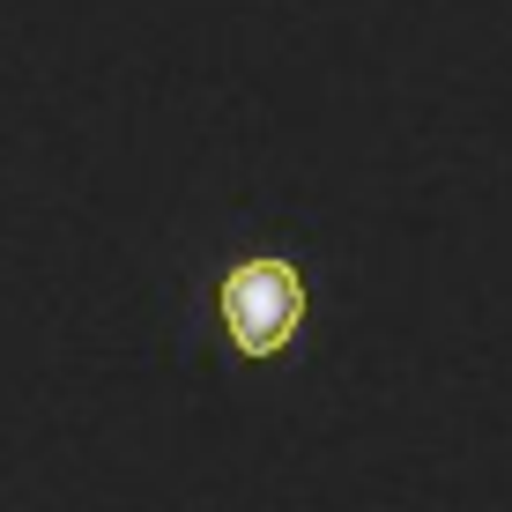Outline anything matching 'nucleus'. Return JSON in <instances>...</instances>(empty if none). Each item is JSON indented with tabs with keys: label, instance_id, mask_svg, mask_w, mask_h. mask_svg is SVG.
Instances as JSON below:
<instances>
[{
	"label": "nucleus",
	"instance_id": "obj_1",
	"mask_svg": "<svg viewBox=\"0 0 512 512\" xmlns=\"http://www.w3.org/2000/svg\"><path fill=\"white\" fill-rule=\"evenodd\" d=\"M305 320V282H297L290 260H245L223 282V327L245 357H275L282 342Z\"/></svg>",
	"mask_w": 512,
	"mask_h": 512
}]
</instances>
